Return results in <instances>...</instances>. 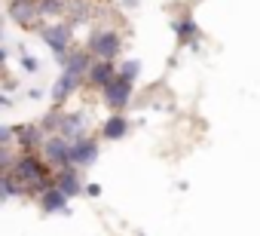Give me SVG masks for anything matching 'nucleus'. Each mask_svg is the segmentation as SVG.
<instances>
[{"instance_id":"14","label":"nucleus","mask_w":260,"mask_h":236,"mask_svg":"<svg viewBox=\"0 0 260 236\" xmlns=\"http://www.w3.org/2000/svg\"><path fill=\"white\" fill-rule=\"evenodd\" d=\"M175 34H178V40H181V43H193V40L199 37L196 22H193L190 16H181V19L175 22Z\"/></svg>"},{"instance_id":"12","label":"nucleus","mask_w":260,"mask_h":236,"mask_svg":"<svg viewBox=\"0 0 260 236\" xmlns=\"http://www.w3.org/2000/svg\"><path fill=\"white\" fill-rule=\"evenodd\" d=\"M128 129H132V123H128L125 113H110L107 120L101 123V138L104 141H122L128 135Z\"/></svg>"},{"instance_id":"19","label":"nucleus","mask_w":260,"mask_h":236,"mask_svg":"<svg viewBox=\"0 0 260 236\" xmlns=\"http://www.w3.org/2000/svg\"><path fill=\"white\" fill-rule=\"evenodd\" d=\"M16 144V126H0V148Z\"/></svg>"},{"instance_id":"20","label":"nucleus","mask_w":260,"mask_h":236,"mask_svg":"<svg viewBox=\"0 0 260 236\" xmlns=\"http://www.w3.org/2000/svg\"><path fill=\"white\" fill-rule=\"evenodd\" d=\"M22 68H25V71H31V74H37V71H40V65H37V58H34V55H25V58H22Z\"/></svg>"},{"instance_id":"23","label":"nucleus","mask_w":260,"mask_h":236,"mask_svg":"<svg viewBox=\"0 0 260 236\" xmlns=\"http://www.w3.org/2000/svg\"><path fill=\"white\" fill-rule=\"evenodd\" d=\"M122 4H125V7H138V4H141V0H122Z\"/></svg>"},{"instance_id":"5","label":"nucleus","mask_w":260,"mask_h":236,"mask_svg":"<svg viewBox=\"0 0 260 236\" xmlns=\"http://www.w3.org/2000/svg\"><path fill=\"white\" fill-rule=\"evenodd\" d=\"M10 19L19 25V28H28V31H40L43 28V16H40V4L37 0H10Z\"/></svg>"},{"instance_id":"6","label":"nucleus","mask_w":260,"mask_h":236,"mask_svg":"<svg viewBox=\"0 0 260 236\" xmlns=\"http://www.w3.org/2000/svg\"><path fill=\"white\" fill-rule=\"evenodd\" d=\"M98 154H101V144L92 135H80L71 141V166L74 169H89L98 160Z\"/></svg>"},{"instance_id":"18","label":"nucleus","mask_w":260,"mask_h":236,"mask_svg":"<svg viewBox=\"0 0 260 236\" xmlns=\"http://www.w3.org/2000/svg\"><path fill=\"white\" fill-rule=\"evenodd\" d=\"M16 160H19V154L13 151V144H4V148H0V172H10V169L16 166Z\"/></svg>"},{"instance_id":"10","label":"nucleus","mask_w":260,"mask_h":236,"mask_svg":"<svg viewBox=\"0 0 260 236\" xmlns=\"http://www.w3.org/2000/svg\"><path fill=\"white\" fill-rule=\"evenodd\" d=\"M116 77V62H92V68H89V74H86V86L89 89H95V92H101L110 80Z\"/></svg>"},{"instance_id":"3","label":"nucleus","mask_w":260,"mask_h":236,"mask_svg":"<svg viewBox=\"0 0 260 236\" xmlns=\"http://www.w3.org/2000/svg\"><path fill=\"white\" fill-rule=\"evenodd\" d=\"M40 157L52 172H61V169L71 166V141L61 138V135H46V141L40 148Z\"/></svg>"},{"instance_id":"7","label":"nucleus","mask_w":260,"mask_h":236,"mask_svg":"<svg viewBox=\"0 0 260 236\" xmlns=\"http://www.w3.org/2000/svg\"><path fill=\"white\" fill-rule=\"evenodd\" d=\"M92 55L86 52V46H71L61 58H58V65H61V71H68V74H74L77 80H83L86 83V74H89V68H92Z\"/></svg>"},{"instance_id":"9","label":"nucleus","mask_w":260,"mask_h":236,"mask_svg":"<svg viewBox=\"0 0 260 236\" xmlns=\"http://www.w3.org/2000/svg\"><path fill=\"white\" fill-rule=\"evenodd\" d=\"M34 199H37V209H40L43 215H68V212H71V209H68L71 199H68L58 187H49V190L37 193Z\"/></svg>"},{"instance_id":"1","label":"nucleus","mask_w":260,"mask_h":236,"mask_svg":"<svg viewBox=\"0 0 260 236\" xmlns=\"http://www.w3.org/2000/svg\"><path fill=\"white\" fill-rule=\"evenodd\" d=\"M86 52H89L92 58H98V62H116L119 52H122V37H119V31H113V28H98V31H92L89 40H86Z\"/></svg>"},{"instance_id":"22","label":"nucleus","mask_w":260,"mask_h":236,"mask_svg":"<svg viewBox=\"0 0 260 236\" xmlns=\"http://www.w3.org/2000/svg\"><path fill=\"white\" fill-rule=\"evenodd\" d=\"M4 65H7V49L0 46V68H4Z\"/></svg>"},{"instance_id":"17","label":"nucleus","mask_w":260,"mask_h":236,"mask_svg":"<svg viewBox=\"0 0 260 236\" xmlns=\"http://www.w3.org/2000/svg\"><path fill=\"white\" fill-rule=\"evenodd\" d=\"M13 196H22L19 184L13 181L10 172H0V202H7V199H13Z\"/></svg>"},{"instance_id":"4","label":"nucleus","mask_w":260,"mask_h":236,"mask_svg":"<svg viewBox=\"0 0 260 236\" xmlns=\"http://www.w3.org/2000/svg\"><path fill=\"white\" fill-rule=\"evenodd\" d=\"M101 95H104V104L110 107V113H122L125 107H128V101H132V95H135V83H128V80H122L119 74L101 89Z\"/></svg>"},{"instance_id":"13","label":"nucleus","mask_w":260,"mask_h":236,"mask_svg":"<svg viewBox=\"0 0 260 236\" xmlns=\"http://www.w3.org/2000/svg\"><path fill=\"white\" fill-rule=\"evenodd\" d=\"M55 187L68 196V199H74V196H83V181H80V169H74V166H68V169H61V172H55Z\"/></svg>"},{"instance_id":"16","label":"nucleus","mask_w":260,"mask_h":236,"mask_svg":"<svg viewBox=\"0 0 260 236\" xmlns=\"http://www.w3.org/2000/svg\"><path fill=\"white\" fill-rule=\"evenodd\" d=\"M116 74L122 80H128V83H135L138 74H141V62L138 58H122V62H116Z\"/></svg>"},{"instance_id":"24","label":"nucleus","mask_w":260,"mask_h":236,"mask_svg":"<svg viewBox=\"0 0 260 236\" xmlns=\"http://www.w3.org/2000/svg\"><path fill=\"white\" fill-rule=\"evenodd\" d=\"M0 37H4V31H0Z\"/></svg>"},{"instance_id":"15","label":"nucleus","mask_w":260,"mask_h":236,"mask_svg":"<svg viewBox=\"0 0 260 236\" xmlns=\"http://www.w3.org/2000/svg\"><path fill=\"white\" fill-rule=\"evenodd\" d=\"M43 19H61L68 16V0H37Z\"/></svg>"},{"instance_id":"2","label":"nucleus","mask_w":260,"mask_h":236,"mask_svg":"<svg viewBox=\"0 0 260 236\" xmlns=\"http://www.w3.org/2000/svg\"><path fill=\"white\" fill-rule=\"evenodd\" d=\"M37 34H40V37H43V43L55 52V58H61V55L71 49V40H74V25L58 19V22H52V25H43Z\"/></svg>"},{"instance_id":"21","label":"nucleus","mask_w":260,"mask_h":236,"mask_svg":"<svg viewBox=\"0 0 260 236\" xmlns=\"http://www.w3.org/2000/svg\"><path fill=\"white\" fill-rule=\"evenodd\" d=\"M101 193V187L98 184H89V187H83V196H98Z\"/></svg>"},{"instance_id":"8","label":"nucleus","mask_w":260,"mask_h":236,"mask_svg":"<svg viewBox=\"0 0 260 236\" xmlns=\"http://www.w3.org/2000/svg\"><path fill=\"white\" fill-rule=\"evenodd\" d=\"M46 141V132L40 129V123H28V126H16V148L22 154H40Z\"/></svg>"},{"instance_id":"11","label":"nucleus","mask_w":260,"mask_h":236,"mask_svg":"<svg viewBox=\"0 0 260 236\" xmlns=\"http://www.w3.org/2000/svg\"><path fill=\"white\" fill-rule=\"evenodd\" d=\"M80 86H83V80H77L74 74L61 71V74H58V80L52 83V92H49V95H52V107H61V104H64V101H68Z\"/></svg>"}]
</instances>
